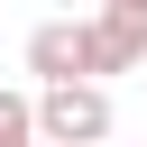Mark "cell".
Here are the masks:
<instances>
[{
    "label": "cell",
    "mask_w": 147,
    "mask_h": 147,
    "mask_svg": "<svg viewBox=\"0 0 147 147\" xmlns=\"http://www.w3.org/2000/svg\"><path fill=\"white\" fill-rule=\"evenodd\" d=\"M138 64H147V18L92 9V83H110V74H138Z\"/></svg>",
    "instance_id": "3957f363"
},
{
    "label": "cell",
    "mask_w": 147,
    "mask_h": 147,
    "mask_svg": "<svg viewBox=\"0 0 147 147\" xmlns=\"http://www.w3.org/2000/svg\"><path fill=\"white\" fill-rule=\"evenodd\" d=\"M110 83H55V92H37V138L46 147H101L110 138Z\"/></svg>",
    "instance_id": "6da1fadb"
},
{
    "label": "cell",
    "mask_w": 147,
    "mask_h": 147,
    "mask_svg": "<svg viewBox=\"0 0 147 147\" xmlns=\"http://www.w3.org/2000/svg\"><path fill=\"white\" fill-rule=\"evenodd\" d=\"M0 147H46L37 138V92H0Z\"/></svg>",
    "instance_id": "277c9868"
},
{
    "label": "cell",
    "mask_w": 147,
    "mask_h": 147,
    "mask_svg": "<svg viewBox=\"0 0 147 147\" xmlns=\"http://www.w3.org/2000/svg\"><path fill=\"white\" fill-rule=\"evenodd\" d=\"M92 9H119V18H147V0H92Z\"/></svg>",
    "instance_id": "5b68a950"
},
{
    "label": "cell",
    "mask_w": 147,
    "mask_h": 147,
    "mask_svg": "<svg viewBox=\"0 0 147 147\" xmlns=\"http://www.w3.org/2000/svg\"><path fill=\"white\" fill-rule=\"evenodd\" d=\"M28 74H37V92L92 83V18H46V28H28Z\"/></svg>",
    "instance_id": "7a4b0ae2"
}]
</instances>
